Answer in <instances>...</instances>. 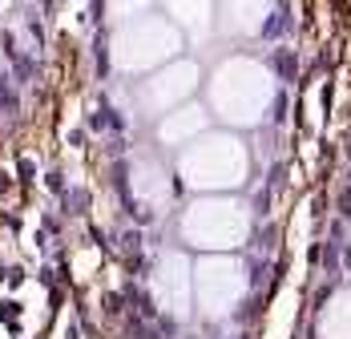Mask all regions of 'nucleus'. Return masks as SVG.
Wrapping results in <instances>:
<instances>
[{
  "label": "nucleus",
  "instance_id": "39448f33",
  "mask_svg": "<svg viewBox=\"0 0 351 339\" xmlns=\"http://www.w3.org/2000/svg\"><path fill=\"white\" fill-rule=\"evenodd\" d=\"M170 53H174V36H170V29H162V25H138V29H130V33L117 40V61L125 69L154 65V61H162Z\"/></svg>",
  "mask_w": 351,
  "mask_h": 339
},
{
  "label": "nucleus",
  "instance_id": "0eeeda50",
  "mask_svg": "<svg viewBox=\"0 0 351 339\" xmlns=\"http://www.w3.org/2000/svg\"><path fill=\"white\" fill-rule=\"evenodd\" d=\"M291 327H295V287H282L275 311H271V323H267V339H287Z\"/></svg>",
  "mask_w": 351,
  "mask_h": 339
},
{
  "label": "nucleus",
  "instance_id": "6e6552de",
  "mask_svg": "<svg viewBox=\"0 0 351 339\" xmlns=\"http://www.w3.org/2000/svg\"><path fill=\"white\" fill-rule=\"evenodd\" d=\"M323 336L327 339H351V295L335 299L331 311L323 315Z\"/></svg>",
  "mask_w": 351,
  "mask_h": 339
},
{
  "label": "nucleus",
  "instance_id": "423d86ee",
  "mask_svg": "<svg viewBox=\"0 0 351 339\" xmlns=\"http://www.w3.org/2000/svg\"><path fill=\"white\" fill-rule=\"evenodd\" d=\"M194 89V65H174L170 73H162V77H154L149 85H145V97H154V102L170 105L178 97H186Z\"/></svg>",
  "mask_w": 351,
  "mask_h": 339
},
{
  "label": "nucleus",
  "instance_id": "20e7f679",
  "mask_svg": "<svg viewBox=\"0 0 351 339\" xmlns=\"http://www.w3.org/2000/svg\"><path fill=\"white\" fill-rule=\"evenodd\" d=\"M239 295H243V271L230 259H210V263L198 267V299L210 315L230 311V303Z\"/></svg>",
  "mask_w": 351,
  "mask_h": 339
},
{
  "label": "nucleus",
  "instance_id": "7ed1b4c3",
  "mask_svg": "<svg viewBox=\"0 0 351 339\" xmlns=\"http://www.w3.org/2000/svg\"><path fill=\"white\" fill-rule=\"evenodd\" d=\"M246 235V214L234 202H198L186 214V238L194 246H234Z\"/></svg>",
  "mask_w": 351,
  "mask_h": 339
},
{
  "label": "nucleus",
  "instance_id": "1a4fd4ad",
  "mask_svg": "<svg viewBox=\"0 0 351 339\" xmlns=\"http://www.w3.org/2000/svg\"><path fill=\"white\" fill-rule=\"evenodd\" d=\"M198 130H202V109H178V113H170V121L162 126V137L178 141V137H190Z\"/></svg>",
  "mask_w": 351,
  "mask_h": 339
},
{
  "label": "nucleus",
  "instance_id": "f257e3e1",
  "mask_svg": "<svg viewBox=\"0 0 351 339\" xmlns=\"http://www.w3.org/2000/svg\"><path fill=\"white\" fill-rule=\"evenodd\" d=\"M186 182L194 186H234L246 170V154L234 137H206L186 154Z\"/></svg>",
  "mask_w": 351,
  "mask_h": 339
},
{
  "label": "nucleus",
  "instance_id": "f03ea898",
  "mask_svg": "<svg viewBox=\"0 0 351 339\" xmlns=\"http://www.w3.org/2000/svg\"><path fill=\"white\" fill-rule=\"evenodd\" d=\"M267 73L258 65H246V61H230V65L218 73V85H214V97L222 105V113L230 121H254L258 105H267Z\"/></svg>",
  "mask_w": 351,
  "mask_h": 339
}]
</instances>
